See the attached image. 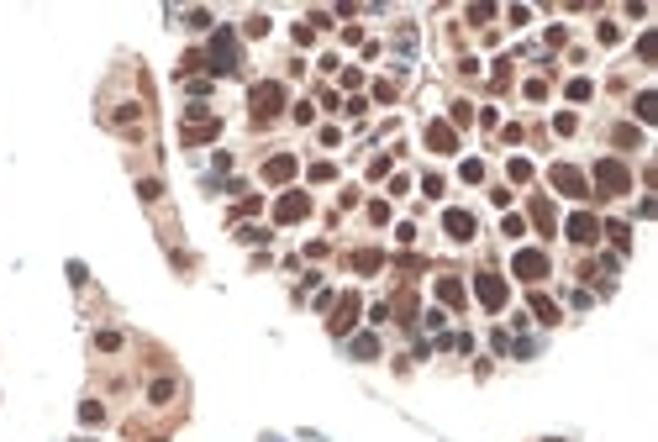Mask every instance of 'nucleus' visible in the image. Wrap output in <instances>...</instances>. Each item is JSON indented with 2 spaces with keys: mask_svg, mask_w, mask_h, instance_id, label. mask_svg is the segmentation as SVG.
Listing matches in <instances>:
<instances>
[{
  "mask_svg": "<svg viewBox=\"0 0 658 442\" xmlns=\"http://www.w3.org/2000/svg\"><path fill=\"white\" fill-rule=\"evenodd\" d=\"M211 74H232L237 69V63H243V48H237V32H232V26H221V32L216 37H211Z\"/></svg>",
  "mask_w": 658,
  "mask_h": 442,
  "instance_id": "f257e3e1",
  "label": "nucleus"
},
{
  "mask_svg": "<svg viewBox=\"0 0 658 442\" xmlns=\"http://www.w3.org/2000/svg\"><path fill=\"white\" fill-rule=\"evenodd\" d=\"M595 195H627L632 190V174H627V164H616V158H600L595 164Z\"/></svg>",
  "mask_w": 658,
  "mask_h": 442,
  "instance_id": "f03ea898",
  "label": "nucleus"
},
{
  "mask_svg": "<svg viewBox=\"0 0 658 442\" xmlns=\"http://www.w3.org/2000/svg\"><path fill=\"white\" fill-rule=\"evenodd\" d=\"M248 100H253V116H274L279 105H285V85H279V79H263V85L248 90Z\"/></svg>",
  "mask_w": 658,
  "mask_h": 442,
  "instance_id": "7ed1b4c3",
  "label": "nucleus"
},
{
  "mask_svg": "<svg viewBox=\"0 0 658 442\" xmlns=\"http://www.w3.org/2000/svg\"><path fill=\"white\" fill-rule=\"evenodd\" d=\"M548 179H553V190H558V195H569V200H585V195H590L585 174H580V169H569V164H553V169H548Z\"/></svg>",
  "mask_w": 658,
  "mask_h": 442,
  "instance_id": "20e7f679",
  "label": "nucleus"
},
{
  "mask_svg": "<svg viewBox=\"0 0 658 442\" xmlns=\"http://www.w3.org/2000/svg\"><path fill=\"white\" fill-rule=\"evenodd\" d=\"M511 269H516V279L537 285V279H548V253H537V248H521L516 258H511Z\"/></svg>",
  "mask_w": 658,
  "mask_h": 442,
  "instance_id": "39448f33",
  "label": "nucleus"
},
{
  "mask_svg": "<svg viewBox=\"0 0 658 442\" xmlns=\"http://www.w3.org/2000/svg\"><path fill=\"white\" fill-rule=\"evenodd\" d=\"M306 216H311V195L306 190H290L274 200V221H306Z\"/></svg>",
  "mask_w": 658,
  "mask_h": 442,
  "instance_id": "423d86ee",
  "label": "nucleus"
},
{
  "mask_svg": "<svg viewBox=\"0 0 658 442\" xmlns=\"http://www.w3.org/2000/svg\"><path fill=\"white\" fill-rule=\"evenodd\" d=\"M563 237H569V243H580V248H590L600 237V221L590 216V211H574L569 221H563Z\"/></svg>",
  "mask_w": 658,
  "mask_h": 442,
  "instance_id": "0eeeda50",
  "label": "nucleus"
},
{
  "mask_svg": "<svg viewBox=\"0 0 658 442\" xmlns=\"http://www.w3.org/2000/svg\"><path fill=\"white\" fill-rule=\"evenodd\" d=\"M474 295H479V300H485L490 305V311H501V305H506V279L501 274H474Z\"/></svg>",
  "mask_w": 658,
  "mask_h": 442,
  "instance_id": "6e6552de",
  "label": "nucleus"
},
{
  "mask_svg": "<svg viewBox=\"0 0 658 442\" xmlns=\"http://www.w3.org/2000/svg\"><path fill=\"white\" fill-rule=\"evenodd\" d=\"M427 147H432V153H459V132L448 122H432L427 127Z\"/></svg>",
  "mask_w": 658,
  "mask_h": 442,
  "instance_id": "1a4fd4ad",
  "label": "nucleus"
},
{
  "mask_svg": "<svg viewBox=\"0 0 658 442\" xmlns=\"http://www.w3.org/2000/svg\"><path fill=\"white\" fill-rule=\"evenodd\" d=\"M442 232H448L453 243H469V237H474V216H469V211H448V216H442Z\"/></svg>",
  "mask_w": 658,
  "mask_h": 442,
  "instance_id": "9d476101",
  "label": "nucleus"
},
{
  "mask_svg": "<svg viewBox=\"0 0 658 442\" xmlns=\"http://www.w3.org/2000/svg\"><path fill=\"white\" fill-rule=\"evenodd\" d=\"M263 179H268V184H285V179H295V158H290V153H274V158L263 164Z\"/></svg>",
  "mask_w": 658,
  "mask_h": 442,
  "instance_id": "9b49d317",
  "label": "nucleus"
},
{
  "mask_svg": "<svg viewBox=\"0 0 658 442\" xmlns=\"http://www.w3.org/2000/svg\"><path fill=\"white\" fill-rule=\"evenodd\" d=\"M353 321H358V295H343V300H338V316H332V332L343 337Z\"/></svg>",
  "mask_w": 658,
  "mask_h": 442,
  "instance_id": "f8f14e48",
  "label": "nucleus"
},
{
  "mask_svg": "<svg viewBox=\"0 0 658 442\" xmlns=\"http://www.w3.org/2000/svg\"><path fill=\"white\" fill-rule=\"evenodd\" d=\"M437 300H442V305H464V285L442 274V279H437Z\"/></svg>",
  "mask_w": 658,
  "mask_h": 442,
  "instance_id": "ddd939ff",
  "label": "nucleus"
},
{
  "mask_svg": "<svg viewBox=\"0 0 658 442\" xmlns=\"http://www.w3.org/2000/svg\"><path fill=\"white\" fill-rule=\"evenodd\" d=\"M637 122H642V127L658 122V95H653V90H642V95H637Z\"/></svg>",
  "mask_w": 658,
  "mask_h": 442,
  "instance_id": "4468645a",
  "label": "nucleus"
},
{
  "mask_svg": "<svg viewBox=\"0 0 658 442\" xmlns=\"http://www.w3.org/2000/svg\"><path fill=\"white\" fill-rule=\"evenodd\" d=\"M532 316H537V321H548V327H553V321H563V316H558V305L548 300V295H532Z\"/></svg>",
  "mask_w": 658,
  "mask_h": 442,
  "instance_id": "2eb2a0df",
  "label": "nucleus"
},
{
  "mask_svg": "<svg viewBox=\"0 0 658 442\" xmlns=\"http://www.w3.org/2000/svg\"><path fill=\"white\" fill-rule=\"evenodd\" d=\"M600 232H611V243L622 248V253L632 248V226H627V221H606V226H600Z\"/></svg>",
  "mask_w": 658,
  "mask_h": 442,
  "instance_id": "dca6fc26",
  "label": "nucleus"
},
{
  "mask_svg": "<svg viewBox=\"0 0 658 442\" xmlns=\"http://www.w3.org/2000/svg\"><path fill=\"white\" fill-rule=\"evenodd\" d=\"M532 221H537V226H543V232H553V226H558V221H553V206H548V200H543V195H537V200H532Z\"/></svg>",
  "mask_w": 658,
  "mask_h": 442,
  "instance_id": "f3484780",
  "label": "nucleus"
},
{
  "mask_svg": "<svg viewBox=\"0 0 658 442\" xmlns=\"http://www.w3.org/2000/svg\"><path fill=\"white\" fill-rule=\"evenodd\" d=\"M459 179L464 184H479V179H485V164H479V158H464V164H459Z\"/></svg>",
  "mask_w": 658,
  "mask_h": 442,
  "instance_id": "a211bd4d",
  "label": "nucleus"
},
{
  "mask_svg": "<svg viewBox=\"0 0 658 442\" xmlns=\"http://www.w3.org/2000/svg\"><path fill=\"white\" fill-rule=\"evenodd\" d=\"M374 353H380V342H374L369 332H358V337H353V358H374Z\"/></svg>",
  "mask_w": 658,
  "mask_h": 442,
  "instance_id": "6ab92c4d",
  "label": "nucleus"
},
{
  "mask_svg": "<svg viewBox=\"0 0 658 442\" xmlns=\"http://www.w3.org/2000/svg\"><path fill=\"white\" fill-rule=\"evenodd\" d=\"M105 416V406H100V400H85V406H79V421H85V426H95Z\"/></svg>",
  "mask_w": 658,
  "mask_h": 442,
  "instance_id": "aec40b11",
  "label": "nucleus"
},
{
  "mask_svg": "<svg viewBox=\"0 0 658 442\" xmlns=\"http://www.w3.org/2000/svg\"><path fill=\"white\" fill-rule=\"evenodd\" d=\"M506 174H511V184H527L532 179V164H527V158H511V169H506Z\"/></svg>",
  "mask_w": 658,
  "mask_h": 442,
  "instance_id": "412c9836",
  "label": "nucleus"
},
{
  "mask_svg": "<svg viewBox=\"0 0 658 442\" xmlns=\"http://www.w3.org/2000/svg\"><path fill=\"white\" fill-rule=\"evenodd\" d=\"M590 90H595L590 79H569V100H590Z\"/></svg>",
  "mask_w": 658,
  "mask_h": 442,
  "instance_id": "4be33fe9",
  "label": "nucleus"
},
{
  "mask_svg": "<svg viewBox=\"0 0 658 442\" xmlns=\"http://www.w3.org/2000/svg\"><path fill=\"white\" fill-rule=\"evenodd\" d=\"M453 122H459V127L474 122V105H469V100H453Z\"/></svg>",
  "mask_w": 658,
  "mask_h": 442,
  "instance_id": "5701e85b",
  "label": "nucleus"
},
{
  "mask_svg": "<svg viewBox=\"0 0 658 442\" xmlns=\"http://www.w3.org/2000/svg\"><path fill=\"white\" fill-rule=\"evenodd\" d=\"M380 263H385V258H380L374 248H364V253H358V269H364V274H369V269H380Z\"/></svg>",
  "mask_w": 658,
  "mask_h": 442,
  "instance_id": "b1692460",
  "label": "nucleus"
},
{
  "mask_svg": "<svg viewBox=\"0 0 658 442\" xmlns=\"http://www.w3.org/2000/svg\"><path fill=\"white\" fill-rule=\"evenodd\" d=\"M637 137H642L637 127H616V142H622V147H637Z\"/></svg>",
  "mask_w": 658,
  "mask_h": 442,
  "instance_id": "393cba45",
  "label": "nucleus"
},
{
  "mask_svg": "<svg viewBox=\"0 0 658 442\" xmlns=\"http://www.w3.org/2000/svg\"><path fill=\"white\" fill-rule=\"evenodd\" d=\"M553 132H558V137H569V132H574V116L558 111V116H553Z\"/></svg>",
  "mask_w": 658,
  "mask_h": 442,
  "instance_id": "a878e982",
  "label": "nucleus"
},
{
  "mask_svg": "<svg viewBox=\"0 0 658 442\" xmlns=\"http://www.w3.org/2000/svg\"><path fill=\"white\" fill-rule=\"evenodd\" d=\"M311 179L327 184V179H338V169H332V164H311Z\"/></svg>",
  "mask_w": 658,
  "mask_h": 442,
  "instance_id": "bb28decb",
  "label": "nucleus"
},
{
  "mask_svg": "<svg viewBox=\"0 0 658 442\" xmlns=\"http://www.w3.org/2000/svg\"><path fill=\"white\" fill-rule=\"evenodd\" d=\"M137 195H142V200H158V195H164V184H158V179H142Z\"/></svg>",
  "mask_w": 658,
  "mask_h": 442,
  "instance_id": "cd10ccee",
  "label": "nucleus"
},
{
  "mask_svg": "<svg viewBox=\"0 0 658 442\" xmlns=\"http://www.w3.org/2000/svg\"><path fill=\"white\" fill-rule=\"evenodd\" d=\"M369 221L385 226V221H390V206H385V200H374V206H369Z\"/></svg>",
  "mask_w": 658,
  "mask_h": 442,
  "instance_id": "c85d7f7f",
  "label": "nucleus"
},
{
  "mask_svg": "<svg viewBox=\"0 0 658 442\" xmlns=\"http://www.w3.org/2000/svg\"><path fill=\"white\" fill-rule=\"evenodd\" d=\"M268 32V16H248V37H263Z\"/></svg>",
  "mask_w": 658,
  "mask_h": 442,
  "instance_id": "c756f323",
  "label": "nucleus"
}]
</instances>
